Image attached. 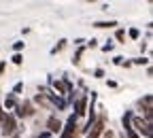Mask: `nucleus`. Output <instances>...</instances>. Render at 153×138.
<instances>
[{
    "instance_id": "obj_1",
    "label": "nucleus",
    "mask_w": 153,
    "mask_h": 138,
    "mask_svg": "<svg viewBox=\"0 0 153 138\" xmlns=\"http://www.w3.org/2000/svg\"><path fill=\"white\" fill-rule=\"evenodd\" d=\"M134 128L140 130V132H145L147 136H151V125H149V123H143L140 117H134Z\"/></svg>"
},
{
    "instance_id": "obj_2",
    "label": "nucleus",
    "mask_w": 153,
    "mask_h": 138,
    "mask_svg": "<svg viewBox=\"0 0 153 138\" xmlns=\"http://www.w3.org/2000/svg\"><path fill=\"white\" fill-rule=\"evenodd\" d=\"M2 132L4 134H13V130H15V119H13V117H4V119H2Z\"/></svg>"
},
{
    "instance_id": "obj_3",
    "label": "nucleus",
    "mask_w": 153,
    "mask_h": 138,
    "mask_svg": "<svg viewBox=\"0 0 153 138\" xmlns=\"http://www.w3.org/2000/svg\"><path fill=\"white\" fill-rule=\"evenodd\" d=\"M74 128H76V121H74V117H70V119H68V125H66V132L62 134V138H72Z\"/></svg>"
},
{
    "instance_id": "obj_4",
    "label": "nucleus",
    "mask_w": 153,
    "mask_h": 138,
    "mask_svg": "<svg viewBox=\"0 0 153 138\" xmlns=\"http://www.w3.org/2000/svg\"><path fill=\"white\" fill-rule=\"evenodd\" d=\"M34 111H32V104L30 102H24L22 106H19V111H17V115L19 117H28V115H32Z\"/></svg>"
},
{
    "instance_id": "obj_5",
    "label": "nucleus",
    "mask_w": 153,
    "mask_h": 138,
    "mask_svg": "<svg viewBox=\"0 0 153 138\" xmlns=\"http://www.w3.org/2000/svg\"><path fill=\"white\" fill-rule=\"evenodd\" d=\"M47 125H49V132H60L62 130V123L55 119V117H49V121H47Z\"/></svg>"
},
{
    "instance_id": "obj_6",
    "label": "nucleus",
    "mask_w": 153,
    "mask_h": 138,
    "mask_svg": "<svg viewBox=\"0 0 153 138\" xmlns=\"http://www.w3.org/2000/svg\"><path fill=\"white\" fill-rule=\"evenodd\" d=\"M85 102H87V98H81V100L76 102V113H79V115L85 113V111H83V108H85Z\"/></svg>"
},
{
    "instance_id": "obj_7",
    "label": "nucleus",
    "mask_w": 153,
    "mask_h": 138,
    "mask_svg": "<svg viewBox=\"0 0 153 138\" xmlns=\"http://www.w3.org/2000/svg\"><path fill=\"white\" fill-rule=\"evenodd\" d=\"M96 28H113V26H117L115 22H98V24H94Z\"/></svg>"
},
{
    "instance_id": "obj_8",
    "label": "nucleus",
    "mask_w": 153,
    "mask_h": 138,
    "mask_svg": "<svg viewBox=\"0 0 153 138\" xmlns=\"http://www.w3.org/2000/svg\"><path fill=\"white\" fill-rule=\"evenodd\" d=\"M4 104H7V108H13V104H15L13 96H9V98H7V102H4Z\"/></svg>"
},
{
    "instance_id": "obj_9",
    "label": "nucleus",
    "mask_w": 153,
    "mask_h": 138,
    "mask_svg": "<svg viewBox=\"0 0 153 138\" xmlns=\"http://www.w3.org/2000/svg\"><path fill=\"white\" fill-rule=\"evenodd\" d=\"M13 62H15V64H22V55H19V53L13 55Z\"/></svg>"
},
{
    "instance_id": "obj_10",
    "label": "nucleus",
    "mask_w": 153,
    "mask_h": 138,
    "mask_svg": "<svg viewBox=\"0 0 153 138\" xmlns=\"http://www.w3.org/2000/svg\"><path fill=\"white\" fill-rule=\"evenodd\" d=\"M13 47H15V51H19V49H24V43H15Z\"/></svg>"
},
{
    "instance_id": "obj_11",
    "label": "nucleus",
    "mask_w": 153,
    "mask_h": 138,
    "mask_svg": "<svg viewBox=\"0 0 153 138\" xmlns=\"http://www.w3.org/2000/svg\"><path fill=\"white\" fill-rule=\"evenodd\" d=\"M128 138H136V134H134L132 130H128Z\"/></svg>"
},
{
    "instance_id": "obj_12",
    "label": "nucleus",
    "mask_w": 153,
    "mask_h": 138,
    "mask_svg": "<svg viewBox=\"0 0 153 138\" xmlns=\"http://www.w3.org/2000/svg\"><path fill=\"white\" fill-rule=\"evenodd\" d=\"M2 70H4V64H0V74H2Z\"/></svg>"
},
{
    "instance_id": "obj_13",
    "label": "nucleus",
    "mask_w": 153,
    "mask_h": 138,
    "mask_svg": "<svg viewBox=\"0 0 153 138\" xmlns=\"http://www.w3.org/2000/svg\"><path fill=\"white\" fill-rule=\"evenodd\" d=\"M87 138H94V136H87Z\"/></svg>"
}]
</instances>
